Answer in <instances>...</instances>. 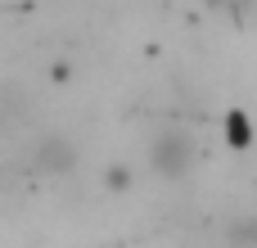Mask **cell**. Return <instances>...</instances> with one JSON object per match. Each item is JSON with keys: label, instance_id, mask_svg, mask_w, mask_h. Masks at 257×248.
I'll use <instances>...</instances> for the list:
<instances>
[{"label": "cell", "instance_id": "6da1fadb", "mask_svg": "<svg viewBox=\"0 0 257 248\" xmlns=\"http://www.w3.org/2000/svg\"><path fill=\"white\" fill-rule=\"evenodd\" d=\"M190 136H163L158 145H154V167L158 172H167V176H176L185 163H190V145H185Z\"/></svg>", "mask_w": 257, "mask_h": 248}, {"label": "cell", "instance_id": "7a4b0ae2", "mask_svg": "<svg viewBox=\"0 0 257 248\" xmlns=\"http://www.w3.org/2000/svg\"><path fill=\"white\" fill-rule=\"evenodd\" d=\"M36 163H41L45 172H68V167L77 163V154H72L63 140H45V145L36 149Z\"/></svg>", "mask_w": 257, "mask_h": 248}]
</instances>
